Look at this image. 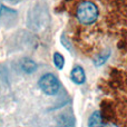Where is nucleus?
<instances>
[{
    "mask_svg": "<svg viewBox=\"0 0 127 127\" xmlns=\"http://www.w3.org/2000/svg\"><path fill=\"white\" fill-rule=\"evenodd\" d=\"M77 19L83 25L94 24L98 18V8L90 1H84L77 8Z\"/></svg>",
    "mask_w": 127,
    "mask_h": 127,
    "instance_id": "f257e3e1",
    "label": "nucleus"
},
{
    "mask_svg": "<svg viewBox=\"0 0 127 127\" xmlns=\"http://www.w3.org/2000/svg\"><path fill=\"white\" fill-rule=\"evenodd\" d=\"M39 87L46 95H56L59 90V81L53 74H46L39 79Z\"/></svg>",
    "mask_w": 127,
    "mask_h": 127,
    "instance_id": "f03ea898",
    "label": "nucleus"
},
{
    "mask_svg": "<svg viewBox=\"0 0 127 127\" xmlns=\"http://www.w3.org/2000/svg\"><path fill=\"white\" fill-rule=\"evenodd\" d=\"M70 77H71V80L74 81L75 84H84L86 80V75L84 69L80 67V66H76L74 67V69L71 70V74H70Z\"/></svg>",
    "mask_w": 127,
    "mask_h": 127,
    "instance_id": "7ed1b4c3",
    "label": "nucleus"
},
{
    "mask_svg": "<svg viewBox=\"0 0 127 127\" xmlns=\"http://www.w3.org/2000/svg\"><path fill=\"white\" fill-rule=\"evenodd\" d=\"M88 127H104L100 112H94L88 118Z\"/></svg>",
    "mask_w": 127,
    "mask_h": 127,
    "instance_id": "20e7f679",
    "label": "nucleus"
},
{
    "mask_svg": "<svg viewBox=\"0 0 127 127\" xmlns=\"http://www.w3.org/2000/svg\"><path fill=\"white\" fill-rule=\"evenodd\" d=\"M21 68L25 72L31 74V72H33L36 69H37V64L33 62V60L29 59V58H25V59L21 62Z\"/></svg>",
    "mask_w": 127,
    "mask_h": 127,
    "instance_id": "39448f33",
    "label": "nucleus"
},
{
    "mask_svg": "<svg viewBox=\"0 0 127 127\" xmlns=\"http://www.w3.org/2000/svg\"><path fill=\"white\" fill-rule=\"evenodd\" d=\"M54 64L58 69H63L64 65H65V58L62 54L59 53H55L54 54Z\"/></svg>",
    "mask_w": 127,
    "mask_h": 127,
    "instance_id": "423d86ee",
    "label": "nucleus"
},
{
    "mask_svg": "<svg viewBox=\"0 0 127 127\" xmlns=\"http://www.w3.org/2000/svg\"><path fill=\"white\" fill-rule=\"evenodd\" d=\"M108 57H109V53H101L99 54L98 56H96V58L94 59V64L95 66H101L104 63L106 62V60L108 59Z\"/></svg>",
    "mask_w": 127,
    "mask_h": 127,
    "instance_id": "0eeeda50",
    "label": "nucleus"
},
{
    "mask_svg": "<svg viewBox=\"0 0 127 127\" xmlns=\"http://www.w3.org/2000/svg\"><path fill=\"white\" fill-rule=\"evenodd\" d=\"M104 127H118V126H116L115 124H107V125L104 126Z\"/></svg>",
    "mask_w": 127,
    "mask_h": 127,
    "instance_id": "6e6552de",
    "label": "nucleus"
}]
</instances>
